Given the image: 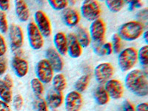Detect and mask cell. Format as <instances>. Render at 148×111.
<instances>
[{
	"label": "cell",
	"mask_w": 148,
	"mask_h": 111,
	"mask_svg": "<svg viewBox=\"0 0 148 111\" xmlns=\"http://www.w3.org/2000/svg\"><path fill=\"white\" fill-rule=\"evenodd\" d=\"M126 88L135 95L143 97L148 94V80L146 72L141 70H133L127 74L125 78Z\"/></svg>",
	"instance_id": "obj_1"
},
{
	"label": "cell",
	"mask_w": 148,
	"mask_h": 111,
	"mask_svg": "<svg viewBox=\"0 0 148 111\" xmlns=\"http://www.w3.org/2000/svg\"><path fill=\"white\" fill-rule=\"evenodd\" d=\"M145 31V25L139 21H130L123 24L119 29L120 38L126 41H134L138 39Z\"/></svg>",
	"instance_id": "obj_2"
},
{
	"label": "cell",
	"mask_w": 148,
	"mask_h": 111,
	"mask_svg": "<svg viewBox=\"0 0 148 111\" xmlns=\"http://www.w3.org/2000/svg\"><path fill=\"white\" fill-rule=\"evenodd\" d=\"M138 61L137 51L134 47H127L119 53L118 64L122 71H130L136 65Z\"/></svg>",
	"instance_id": "obj_3"
},
{
	"label": "cell",
	"mask_w": 148,
	"mask_h": 111,
	"mask_svg": "<svg viewBox=\"0 0 148 111\" xmlns=\"http://www.w3.org/2000/svg\"><path fill=\"white\" fill-rule=\"evenodd\" d=\"M81 12L83 17L88 21L96 20L99 18L101 9L99 3L94 0H86L82 2Z\"/></svg>",
	"instance_id": "obj_4"
},
{
	"label": "cell",
	"mask_w": 148,
	"mask_h": 111,
	"mask_svg": "<svg viewBox=\"0 0 148 111\" xmlns=\"http://www.w3.org/2000/svg\"><path fill=\"white\" fill-rule=\"evenodd\" d=\"M53 69L46 59H42L36 66V73L37 79L42 83L47 84L53 78Z\"/></svg>",
	"instance_id": "obj_5"
},
{
	"label": "cell",
	"mask_w": 148,
	"mask_h": 111,
	"mask_svg": "<svg viewBox=\"0 0 148 111\" xmlns=\"http://www.w3.org/2000/svg\"><path fill=\"white\" fill-rule=\"evenodd\" d=\"M27 36H28L29 44L34 50H40L44 45L43 36L39 30L34 22H30L27 25Z\"/></svg>",
	"instance_id": "obj_6"
},
{
	"label": "cell",
	"mask_w": 148,
	"mask_h": 111,
	"mask_svg": "<svg viewBox=\"0 0 148 111\" xmlns=\"http://www.w3.org/2000/svg\"><path fill=\"white\" fill-rule=\"evenodd\" d=\"M113 73L114 69L110 63L103 62L96 66L94 71V75L98 82L104 84L110 80L113 76Z\"/></svg>",
	"instance_id": "obj_7"
},
{
	"label": "cell",
	"mask_w": 148,
	"mask_h": 111,
	"mask_svg": "<svg viewBox=\"0 0 148 111\" xmlns=\"http://www.w3.org/2000/svg\"><path fill=\"white\" fill-rule=\"evenodd\" d=\"M36 25L38 27L42 35L45 37H48L51 35L52 29H51V22L49 20L44 12L42 10H37L34 15Z\"/></svg>",
	"instance_id": "obj_8"
},
{
	"label": "cell",
	"mask_w": 148,
	"mask_h": 111,
	"mask_svg": "<svg viewBox=\"0 0 148 111\" xmlns=\"http://www.w3.org/2000/svg\"><path fill=\"white\" fill-rule=\"evenodd\" d=\"M8 30L12 51L20 49L24 42V36L22 28L17 25L12 24L8 27Z\"/></svg>",
	"instance_id": "obj_9"
},
{
	"label": "cell",
	"mask_w": 148,
	"mask_h": 111,
	"mask_svg": "<svg viewBox=\"0 0 148 111\" xmlns=\"http://www.w3.org/2000/svg\"><path fill=\"white\" fill-rule=\"evenodd\" d=\"M106 33V26L104 21L98 18L91 23L90 27V36L93 42H104V36Z\"/></svg>",
	"instance_id": "obj_10"
},
{
	"label": "cell",
	"mask_w": 148,
	"mask_h": 111,
	"mask_svg": "<svg viewBox=\"0 0 148 111\" xmlns=\"http://www.w3.org/2000/svg\"><path fill=\"white\" fill-rule=\"evenodd\" d=\"M83 105V99L80 92L71 91L65 98L66 111H79Z\"/></svg>",
	"instance_id": "obj_11"
},
{
	"label": "cell",
	"mask_w": 148,
	"mask_h": 111,
	"mask_svg": "<svg viewBox=\"0 0 148 111\" xmlns=\"http://www.w3.org/2000/svg\"><path fill=\"white\" fill-rule=\"evenodd\" d=\"M106 90L109 97L113 99H119L124 94V87L121 82L117 79H110L105 83Z\"/></svg>",
	"instance_id": "obj_12"
},
{
	"label": "cell",
	"mask_w": 148,
	"mask_h": 111,
	"mask_svg": "<svg viewBox=\"0 0 148 111\" xmlns=\"http://www.w3.org/2000/svg\"><path fill=\"white\" fill-rule=\"evenodd\" d=\"M46 58L51 65L53 71L60 72L63 69L64 62L59 53L54 48H49L46 51Z\"/></svg>",
	"instance_id": "obj_13"
},
{
	"label": "cell",
	"mask_w": 148,
	"mask_h": 111,
	"mask_svg": "<svg viewBox=\"0 0 148 111\" xmlns=\"http://www.w3.org/2000/svg\"><path fill=\"white\" fill-rule=\"evenodd\" d=\"M67 52L70 56L74 59L81 56L82 53V47L81 46L76 36L73 34H69L67 36Z\"/></svg>",
	"instance_id": "obj_14"
},
{
	"label": "cell",
	"mask_w": 148,
	"mask_h": 111,
	"mask_svg": "<svg viewBox=\"0 0 148 111\" xmlns=\"http://www.w3.org/2000/svg\"><path fill=\"white\" fill-rule=\"evenodd\" d=\"M62 17L64 23L68 27H75L80 21V16L76 9L67 8L63 10Z\"/></svg>",
	"instance_id": "obj_15"
},
{
	"label": "cell",
	"mask_w": 148,
	"mask_h": 111,
	"mask_svg": "<svg viewBox=\"0 0 148 111\" xmlns=\"http://www.w3.org/2000/svg\"><path fill=\"white\" fill-rule=\"evenodd\" d=\"M12 67L18 77H24L28 72V63L25 59L14 56L12 59Z\"/></svg>",
	"instance_id": "obj_16"
},
{
	"label": "cell",
	"mask_w": 148,
	"mask_h": 111,
	"mask_svg": "<svg viewBox=\"0 0 148 111\" xmlns=\"http://www.w3.org/2000/svg\"><path fill=\"white\" fill-rule=\"evenodd\" d=\"M63 94L62 92H57V91L52 90L48 92L46 96V103L47 106L50 107L51 109H57L58 108L62 105L63 103Z\"/></svg>",
	"instance_id": "obj_17"
},
{
	"label": "cell",
	"mask_w": 148,
	"mask_h": 111,
	"mask_svg": "<svg viewBox=\"0 0 148 111\" xmlns=\"http://www.w3.org/2000/svg\"><path fill=\"white\" fill-rule=\"evenodd\" d=\"M56 51L59 55L65 56L67 53V39L65 34L62 32L56 34L53 39Z\"/></svg>",
	"instance_id": "obj_18"
},
{
	"label": "cell",
	"mask_w": 148,
	"mask_h": 111,
	"mask_svg": "<svg viewBox=\"0 0 148 111\" xmlns=\"http://www.w3.org/2000/svg\"><path fill=\"white\" fill-rule=\"evenodd\" d=\"M15 10L17 17L22 22H26L30 17V10L25 2L18 0L15 2Z\"/></svg>",
	"instance_id": "obj_19"
},
{
	"label": "cell",
	"mask_w": 148,
	"mask_h": 111,
	"mask_svg": "<svg viewBox=\"0 0 148 111\" xmlns=\"http://www.w3.org/2000/svg\"><path fill=\"white\" fill-rule=\"evenodd\" d=\"M76 36L82 47H87L90 44V36L88 30L84 27L82 26L77 27Z\"/></svg>",
	"instance_id": "obj_20"
},
{
	"label": "cell",
	"mask_w": 148,
	"mask_h": 111,
	"mask_svg": "<svg viewBox=\"0 0 148 111\" xmlns=\"http://www.w3.org/2000/svg\"><path fill=\"white\" fill-rule=\"evenodd\" d=\"M94 98L96 103L99 105H105L110 100L108 92L103 86H99L96 88L94 92Z\"/></svg>",
	"instance_id": "obj_21"
},
{
	"label": "cell",
	"mask_w": 148,
	"mask_h": 111,
	"mask_svg": "<svg viewBox=\"0 0 148 111\" xmlns=\"http://www.w3.org/2000/svg\"><path fill=\"white\" fill-rule=\"evenodd\" d=\"M0 99L7 104L10 103L13 99L11 88L5 84L3 80H0Z\"/></svg>",
	"instance_id": "obj_22"
},
{
	"label": "cell",
	"mask_w": 148,
	"mask_h": 111,
	"mask_svg": "<svg viewBox=\"0 0 148 111\" xmlns=\"http://www.w3.org/2000/svg\"><path fill=\"white\" fill-rule=\"evenodd\" d=\"M52 81L54 90L57 91V92H62L65 89L67 82H66V79L63 74H56L55 76H53Z\"/></svg>",
	"instance_id": "obj_23"
},
{
	"label": "cell",
	"mask_w": 148,
	"mask_h": 111,
	"mask_svg": "<svg viewBox=\"0 0 148 111\" xmlns=\"http://www.w3.org/2000/svg\"><path fill=\"white\" fill-rule=\"evenodd\" d=\"M90 76L88 75L85 74V75L82 76L76 82V84H75V89L76 90V91H77L79 92H82L83 91H84L87 89V88H88Z\"/></svg>",
	"instance_id": "obj_24"
},
{
	"label": "cell",
	"mask_w": 148,
	"mask_h": 111,
	"mask_svg": "<svg viewBox=\"0 0 148 111\" xmlns=\"http://www.w3.org/2000/svg\"><path fill=\"white\" fill-rule=\"evenodd\" d=\"M107 7L109 8V10L114 13L120 11L124 7L125 5V1L123 0H108L105 2Z\"/></svg>",
	"instance_id": "obj_25"
},
{
	"label": "cell",
	"mask_w": 148,
	"mask_h": 111,
	"mask_svg": "<svg viewBox=\"0 0 148 111\" xmlns=\"http://www.w3.org/2000/svg\"><path fill=\"white\" fill-rule=\"evenodd\" d=\"M30 85H31V88H32L33 92L35 94V96L36 97H41V96L43 94V92H44L43 84L37 78H34L31 80Z\"/></svg>",
	"instance_id": "obj_26"
},
{
	"label": "cell",
	"mask_w": 148,
	"mask_h": 111,
	"mask_svg": "<svg viewBox=\"0 0 148 111\" xmlns=\"http://www.w3.org/2000/svg\"><path fill=\"white\" fill-rule=\"evenodd\" d=\"M137 56L138 60L141 65L146 67L148 64V46H142L139 49V51H137Z\"/></svg>",
	"instance_id": "obj_27"
},
{
	"label": "cell",
	"mask_w": 148,
	"mask_h": 111,
	"mask_svg": "<svg viewBox=\"0 0 148 111\" xmlns=\"http://www.w3.org/2000/svg\"><path fill=\"white\" fill-rule=\"evenodd\" d=\"M34 111H48V106L45 100L42 97H36L33 104Z\"/></svg>",
	"instance_id": "obj_28"
},
{
	"label": "cell",
	"mask_w": 148,
	"mask_h": 111,
	"mask_svg": "<svg viewBox=\"0 0 148 111\" xmlns=\"http://www.w3.org/2000/svg\"><path fill=\"white\" fill-rule=\"evenodd\" d=\"M51 7L56 10H64L68 5V1L66 0H50L48 1Z\"/></svg>",
	"instance_id": "obj_29"
},
{
	"label": "cell",
	"mask_w": 148,
	"mask_h": 111,
	"mask_svg": "<svg viewBox=\"0 0 148 111\" xmlns=\"http://www.w3.org/2000/svg\"><path fill=\"white\" fill-rule=\"evenodd\" d=\"M121 38H120L119 36L117 34H115L113 35L112 37V40H113V45H112V47H113V51H114V52L116 53H119L121 52Z\"/></svg>",
	"instance_id": "obj_30"
},
{
	"label": "cell",
	"mask_w": 148,
	"mask_h": 111,
	"mask_svg": "<svg viewBox=\"0 0 148 111\" xmlns=\"http://www.w3.org/2000/svg\"><path fill=\"white\" fill-rule=\"evenodd\" d=\"M8 27L6 14L5 12H0V31L2 34H5L8 30Z\"/></svg>",
	"instance_id": "obj_31"
},
{
	"label": "cell",
	"mask_w": 148,
	"mask_h": 111,
	"mask_svg": "<svg viewBox=\"0 0 148 111\" xmlns=\"http://www.w3.org/2000/svg\"><path fill=\"white\" fill-rule=\"evenodd\" d=\"M13 105L16 110H20L24 105V99L21 95H16L13 98Z\"/></svg>",
	"instance_id": "obj_32"
},
{
	"label": "cell",
	"mask_w": 148,
	"mask_h": 111,
	"mask_svg": "<svg viewBox=\"0 0 148 111\" xmlns=\"http://www.w3.org/2000/svg\"><path fill=\"white\" fill-rule=\"evenodd\" d=\"M104 42H93V51L97 55L99 56H104L105 55V51L104 48Z\"/></svg>",
	"instance_id": "obj_33"
},
{
	"label": "cell",
	"mask_w": 148,
	"mask_h": 111,
	"mask_svg": "<svg viewBox=\"0 0 148 111\" xmlns=\"http://www.w3.org/2000/svg\"><path fill=\"white\" fill-rule=\"evenodd\" d=\"M119 111H136V109L130 101H125L121 104Z\"/></svg>",
	"instance_id": "obj_34"
},
{
	"label": "cell",
	"mask_w": 148,
	"mask_h": 111,
	"mask_svg": "<svg viewBox=\"0 0 148 111\" xmlns=\"http://www.w3.org/2000/svg\"><path fill=\"white\" fill-rule=\"evenodd\" d=\"M7 51V45L5 42L4 37L0 34V57H3V56Z\"/></svg>",
	"instance_id": "obj_35"
},
{
	"label": "cell",
	"mask_w": 148,
	"mask_h": 111,
	"mask_svg": "<svg viewBox=\"0 0 148 111\" xmlns=\"http://www.w3.org/2000/svg\"><path fill=\"white\" fill-rule=\"evenodd\" d=\"M7 59L4 57H0V76H2L7 71Z\"/></svg>",
	"instance_id": "obj_36"
},
{
	"label": "cell",
	"mask_w": 148,
	"mask_h": 111,
	"mask_svg": "<svg viewBox=\"0 0 148 111\" xmlns=\"http://www.w3.org/2000/svg\"><path fill=\"white\" fill-rule=\"evenodd\" d=\"M137 17H138L139 19L143 21H147V20L148 17V10L147 8H144L141 10H140L139 12L137 14Z\"/></svg>",
	"instance_id": "obj_37"
},
{
	"label": "cell",
	"mask_w": 148,
	"mask_h": 111,
	"mask_svg": "<svg viewBox=\"0 0 148 111\" xmlns=\"http://www.w3.org/2000/svg\"><path fill=\"white\" fill-rule=\"evenodd\" d=\"M128 3H129V10H130L138 8L142 6V3L140 1H130V2H128Z\"/></svg>",
	"instance_id": "obj_38"
},
{
	"label": "cell",
	"mask_w": 148,
	"mask_h": 111,
	"mask_svg": "<svg viewBox=\"0 0 148 111\" xmlns=\"http://www.w3.org/2000/svg\"><path fill=\"white\" fill-rule=\"evenodd\" d=\"M10 8V2L8 0H0V9L2 12L6 11Z\"/></svg>",
	"instance_id": "obj_39"
},
{
	"label": "cell",
	"mask_w": 148,
	"mask_h": 111,
	"mask_svg": "<svg viewBox=\"0 0 148 111\" xmlns=\"http://www.w3.org/2000/svg\"><path fill=\"white\" fill-rule=\"evenodd\" d=\"M104 51H105V55H110L113 53V47L112 44L110 42H106L104 44Z\"/></svg>",
	"instance_id": "obj_40"
},
{
	"label": "cell",
	"mask_w": 148,
	"mask_h": 111,
	"mask_svg": "<svg viewBox=\"0 0 148 111\" xmlns=\"http://www.w3.org/2000/svg\"><path fill=\"white\" fill-rule=\"evenodd\" d=\"M3 81L4 82H5L6 84H8L10 88H13L14 82H13V79H12V78L10 77V75H8H8H5V77H4Z\"/></svg>",
	"instance_id": "obj_41"
},
{
	"label": "cell",
	"mask_w": 148,
	"mask_h": 111,
	"mask_svg": "<svg viewBox=\"0 0 148 111\" xmlns=\"http://www.w3.org/2000/svg\"><path fill=\"white\" fill-rule=\"evenodd\" d=\"M136 111H148L147 103H141L136 107Z\"/></svg>",
	"instance_id": "obj_42"
},
{
	"label": "cell",
	"mask_w": 148,
	"mask_h": 111,
	"mask_svg": "<svg viewBox=\"0 0 148 111\" xmlns=\"http://www.w3.org/2000/svg\"><path fill=\"white\" fill-rule=\"evenodd\" d=\"M0 111H10V108L7 103L0 101Z\"/></svg>",
	"instance_id": "obj_43"
},
{
	"label": "cell",
	"mask_w": 148,
	"mask_h": 111,
	"mask_svg": "<svg viewBox=\"0 0 148 111\" xmlns=\"http://www.w3.org/2000/svg\"><path fill=\"white\" fill-rule=\"evenodd\" d=\"M142 35H143L144 39H145V42H146V43H148V36H147L148 33H147V30H145V32L143 33V34H142Z\"/></svg>",
	"instance_id": "obj_44"
},
{
	"label": "cell",
	"mask_w": 148,
	"mask_h": 111,
	"mask_svg": "<svg viewBox=\"0 0 148 111\" xmlns=\"http://www.w3.org/2000/svg\"><path fill=\"white\" fill-rule=\"evenodd\" d=\"M52 111H58V110H52Z\"/></svg>",
	"instance_id": "obj_45"
}]
</instances>
